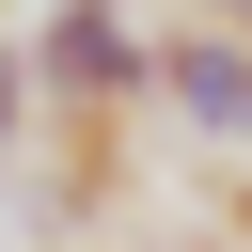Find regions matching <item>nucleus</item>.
I'll return each mask as SVG.
<instances>
[{"label":"nucleus","instance_id":"obj_8","mask_svg":"<svg viewBox=\"0 0 252 252\" xmlns=\"http://www.w3.org/2000/svg\"><path fill=\"white\" fill-rule=\"evenodd\" d=\"M236 32H252V0H236Z\"/></svg>","mask_w":252,"mask_h":252},{"label":"nucleus","instance_id":"obj_4","mask_svg":"<svg viewBox=\"0 0 252 252\" xmlns=\"http://www.w3.org/2000/svg\"><path fill=\"white\" fill-rule=\"evenodd\" d=\"M220 236H236V252H252V173H236V189H220Z\"/></svg>","mask_w":252,"mask_h":252},{"label":"nucleus","instance_id":"obj_5","mask_svg":"<svg viewBox=\"0 0 252 252\" xmlns=\"http://www.w3.org/2000/svg\"><path fill=\"white\" fill-rule=\"evenodd\" d=\"M173 16H236V0H173Z\"/></svg>","mask_w":252,"mask_h":252},{"label":"nucleus","instance_id":"obj_1","mask_svg":"<svg viewBox=\"0 0 252 252\" xmlns=\"http://www.w3.org/2000/svg\"><path fill=\"white\" fill-rule=\"evenodd\" d=\"M32 79H47V126L158 110V32H142L126 0H47V16H32Z\"/></svg>","mask_w":252,"mask_h":252},{"label":"nucleus","instance_id":"obj_3","mask_svg":"<svg viewBox=\"0 0 252 252\" xmlns=\"http://www.w3.org/2000/svg\"><path fill=\"white\" fill-rule=\"evenodd\" d=\"M32 126H47V79H32V47H0V158H16Z\"/></svg>","mask_w":252,"mask_h":252},{"label":"nucleus","instance_id":"obj_6","mask_svg":"<svg viewBox=\"0 0 252 252\" xmlns=\"http://www.w3.org/2000/svg\"><path fill=\"white\" fill-rule=\"evenodd\" d=\"M236 173H252V126H236Z\"/></svg>","mask_w":252,"mask_h":252},{"label":"nucleus","instance_id":"obj_7","mask_svg":"<svg viewBox=\"0 0 252 252\" xmlns=\"http://www.w3.org/2000/svg\"><path fill=\"white\" fill-rule=\"evenodd\" d=\"M189 252H236V236H189Z\"/></svg>","mask_w":252,"mask_h":252},{"label":"nucleus","instance_id":"obj_9","mask_svg":"<svg viewBox=\"0 0 252 252\" xmlns=\"http://www.w3.org/2000/svg\"><path fill=\"white\" fill-rule=\"evenodd\" d=\"M0 173H16V158H0Z\"/></svg>","mask_w":252,"mask_h":252},{"label":"nucleus","instance_id":"obj_2","mask_svg":"<svg viewBox=\"0 0 252 252\" xmlns=\"http://www.w3.org/2000/svg\"><path fill=\"white\" fill-rule=\"evenodd\" d=\"M158 110L205 126V142H236V126H252V32H236V16H173V32H158Z\"/></svg>","mask_w":252,"mask_h":252}]
</instances>
